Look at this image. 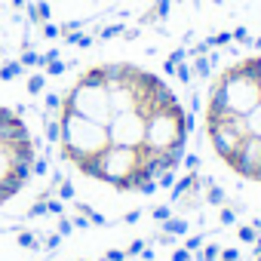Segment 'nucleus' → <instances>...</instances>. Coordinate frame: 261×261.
Returning <instances> with one entry per match:
<instances>
[{
    "label": "nucleus",
    "instance_id": "1",
    "mask_svg": "<svg viewBox=\"0 0 261 261\" xmlns=\"http://www.w3.org/2000/svg\"><path fill=\"white\" fill-rule=\"evenodd\" d=\"M65 160L117 191H148L169 175L188 145V114L175 89L129 62L83 71L62 101Z\"/></svg>",
    "mask_w": 261,
    "mask_h": 261
},
{
    "label": "nucleus",
    "instance_id": "2",
    "mask_svg": "<svg viewBox=\"0 0 261 261\" xmlns=\"http://www.w3.org/2000/svg\"><path fill=\"white\" fill-rule=\"evenodd\" d=\"M206 136L240 178L261 181V56L227 65L206 101Z\"/></svg>",
    "mask_w": 261,
    "mask_h": 261
},
{
    "label": "nucleus",
    "instance_id": "3",
    "mask_svg": "<svg viewBox=\"0 0 261 261\" xmlns=\"http://www.w3.org/2000/svg\"><path fill=\"white\" fill-rule=\"evenodd\" d=\"M34 172V142L25 120L0 105V203L13 200Z\"/></svg>",
    "mask_w": 261,
    "mask_h": 261
}]
</instances>
